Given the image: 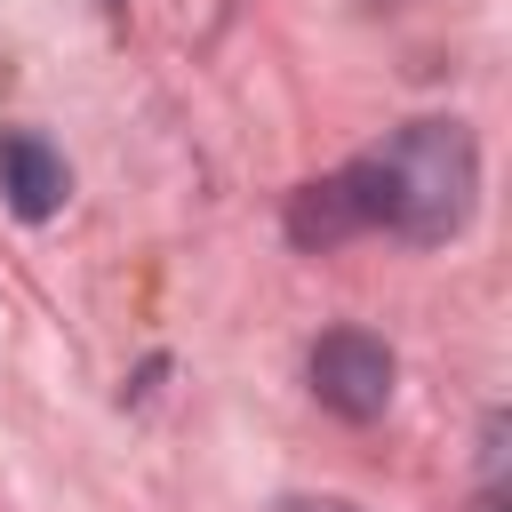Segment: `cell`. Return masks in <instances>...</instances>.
<instances>
[{"label":"cell","mask_w":512,"mask_h":512,"mask_svg":"<svg viewBox=\"0 0 512 512\" xmlns=\"http://www.w3.org/2000/svg\"><path fill=\"white\" fill-rule=\"evenodd\" d=\"M360 232H400V240H448L472 216L480 192V152L464 120H408L400 136H384L376 152H360L352 168H336Z\"/></svg>","instance_id":"1"},{"label":"cell","mask_w":512,"mask_h":512,"mask_svg":"<svg viewBox=\"0 0 512 512\" xmlns=\"http://www.w3.org/2000/svg\"><path fill=\"white\" fill-rule=\"evenodd\" d=\"M392 344L384 336H368V328H328L320 344H312V392H320V408H336L344 424H376L384 408H392Z\"/></svg>","instance_id":"2"},{"label":"cell","mask_w":512,"mask_h":512,"mask_svg":"<svg viewBox=\"0 0 512 512\" xmlns=\"http://www.w3.org/2000/svg\"><path fill=\"white\" fill-rule=\"evenodd\" d=\"M0 192H8V208H16V216H32V224H40V216H56V208H64L72 176H64V160H56L40 136H24V128H16V136H0Z\"/></svg>","instance_id":"3"},{"label":"cell","mask_w":512,"mask_h":512,"mask_svg":"<svg viewBox=\"0 0 512 512\" xmlns=\"http://www.w3.org/2000/svg\"><path fill=\"white\" fill-rule=\"evenodd\" d=\"M288 232H296L304 248H336V240H352V232H360V216H352L344 184H336V176H320V184H304V192H296Z\"/></svg>","instance_id":"4"},{"label":"cell","mask_w":512,"mask_h":512,"mask_svg":"<svg viewBox=\"0 0 512 512\" xmlns=\"http://www.w3.org/2000/svg\"><path fill=\"white\" fill-rule=\"evenodd\" d=\"M288 512H352V504H336V496H304V504H288Z\"/></svg>","instance_id":"5"},{"label":"cell","mask_w":512,"mask_h":512,"mask_svg":"<svg viewBox=\"0 0 512 512\" xmlns=\"http://www.w3.org/2000/svg\"><path fill=\"white\" fill-rule=\"evenodd\" d=\"M96 8H104V16H120V8H128V0H96Z\"/></svg>","instance_id":"6"}]
</instances>
